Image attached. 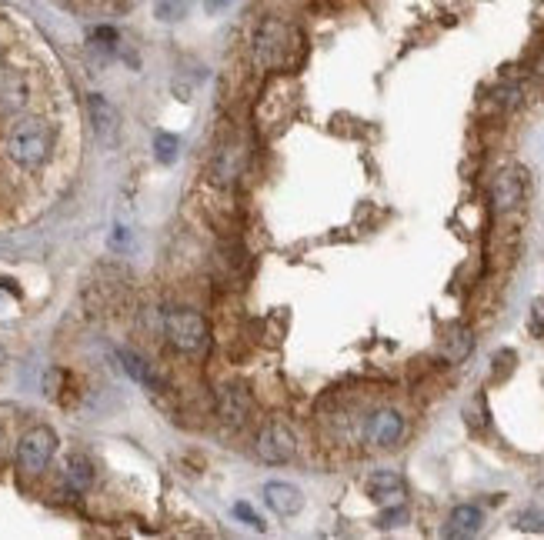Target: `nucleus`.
Returning a JSON list of instances; mask_svg holds the SVG:
<instances>
[{
	"label": "nucleus",
	"instance_id": "obj_1",
	"mask_svg": "<svg viewBox=\"0 0 544 540\" xmlns=\"http://www.w3.org/2000/svg\"><path fill=\"white\" fill-rule=\"evenodd\" d=\"M4 150H7V157H11L17 167L37 170L47 157H51V150H54V130L41 117L17 120V124L7 130Z\"/></svg>",
	"mask_w": 544,
	"mask_h": 540
},
{
	"label": "nucleus",
	"instance_id": "obj_2",
	"mask_svg": "<svg viewBox=\"0 0 544 540\" xmlns=\"http://www.w3.org/2000/svg\"><path fill=\"white\" fill-rule=\"evenodd\" d=\"M164 337L177 354L201 357L211 347V327L207 320L191 307H171L164 310Z\"/></svg>",
	"mask_w": 544,
	"mask_h": 540
},
{
	"label": "nucleus",
	"instance_id": "obj_3",
	"mask_svg": "<svg viewBox=\"0 0 544 540\" xmlns=\"http://www.w3.org/2000/svg\"><path fill=\"white\" fill-rule=\"evenodd\" d=\"M291 47H294V30L284 24V20L264 17L261 24L254 27L251 50L261 67H284L291 57Z\"/></svg>",
	"mask_w": 544,
	"mask_h": 540
},
{
	"label": "nucleus",
	"instance_id": "obj_4",
	"mask_svg": "<svg viewBox=\"0 0 544 540\" xmlns=\"http://www.w3.org/2000/svg\"><path fill=\"white\" fill-rule=\"evenodd\" d=\"M54 454H57V434L44 424L31 427L17 440V467H21L24 474H41L54 460Z\"/></svg>",
	"mask_w": 544,
	"mask_h": 540
},
{
	"label": "nucleus",
	"instance_id": "obj_5",
	"mask_svg": "<svg viewBox=\"0 0 544 540\" xmlns=\"http://www.w3.org/2000/svg\"><path fill=\"white\" fill-rule=\"evenodd\" d=\"M257 457L264 460V464H288L298 454V440H294V430L288 424H281V420H271V424H264L257 430Z\"/></svg>",
	"mask_w": 544,
	"mask_h": 540
},
{
	"label": "nucleus",
	"instance_id": "obj_6",
	"mask_svg": "<svg viewBox=\"0 0 544 540\" xmlns=\"http://www.w3.org/2000/svg\"><path fill=\"white\" fill-rule=\"evenodd\" d=\"M524 190H528V174H524L521 167H508L501 170L498 177H494L491 184V204L498 214H508L524 200Z\"/></svg>",
	"mask_w": 544,
	"mask_h": 540
},
{
	"label": "nucleus",
	"instance_id": "obj_7",
	"mask_svg": "<svg viewBox=\"0 0 544 540\" xmlns=\"http://www.w3.org/2000/svg\"><path fill=\"white\" fill-rule=\"evenodd\" d=\"M214 407H217V417L224 420L227 427H244L247 417H251V394L241 387V384H224L221 390H217L214 397Z\"/></svg>",
	"mask_w": 544,
	"mask_h": 540
},
{
	"label": "nucleus",
	"instance_id": "obj_8",
	"mask_svg": "<svg viewBox=\"0 0 544 540\" xmlns=\"http://www.w3.org/2000/svg\"><path fill=\"white\" fill-rule=\"evenodd\" d=\"M87 117H91L94 137L101 140L104 147L117 144V134H121V114L114 110V104H107L101 94L87 97Z\"/></svg>",
	"mask_w": 544,
	"mask_h": 540
},
{
	"label": "nucleus",
	"instance_id": "obj_9",
	"mask_svg": "<svg viewBox=\"0 0 544 540\" xmlns=\"http://www.w3.org/2000/svg\"><path fill=\"white\" fill-rule=\"evenodd\" d=\"M364 437H368V444L374 447H394L404 437V417L391 407L374 410L368 417V427H364Z\"/></svg>",
	"mask_w": 544,
	"mask_h": 540
},
{
	"label": "nucleus",
	"instance_id": "obj_10",
	"mask_svg": "<svg viewBox=\"0 0 544 540\" xmlns=\"http://www.w3.org/2000/svg\"><path fill=\"white\" fill-rule=\"evenodd\" d=\"M31 100V87L21 70H0V117H17Z\"/></svg>",
	"mask_w": 544,
	"mask_h": 540
},
{
	"label": "nucleus",
	"instance_id": "obj_11",
	"mask_svg": "<svg viewBox=\"0 0 544 540\" xmlns=\"http://www.w3.org/2000/svg\"><path fill=\"white\" fill-rule=\"evenodd\" d=\"M241 164H244V154L237 144H221L214 150L211 157V167H207V177H211L214 187H231L237 174H241Z\"/></svg>",
	"mask_w": 544,
	"mask_h": 540
},
{
	"label": "nucleus",
	"instance_id": "obj_12",
	"mask_svg": "<svg viewBox=\"0 0 544 540\" xmlns=\"http://www.w3.org/2000/svg\"><path fill=\"white\" fill-rule=\"evenodd\" d=\"M264 504L281 517H294L304 507V494L301 487L288 484V480H271L264 484Z\"/></svg>",
	"mask_w": 544,
	"mask_h": 540
},
{
	"label": "nucleus",
	"instance_id": "obj_13",
	"mask_svg": "<svg viewBox=\"0 0 544 540\" xmlns=\"http://www.w3.org/2000/svg\"><path fill=\"white\" fill-rule=\"evenodd\" d=\"M368 494H371L374 504H381V507L401 504V500H404V480L394 474V470H378V474L368 477Z\"/></svg>",
	"mask_w": 544,
	"mask_h": 540
},
{
	"label": "nucleus",
	"instance_id": "obj_14",
	"mask_svg": "<svg viewBox=\"0 0 544 540\" xmlns=\"http://www.w3.org/2000/svg\"><path fill=\"white\" fill-rule=\"evenodd\" d=\"M94 484V464L87 454H71L64 464V487L71 490V494H87Z\"/></svg>",
	"mask_w": 544,
	"mask_h": 540
},
{
	"label": "nucleus",
	"instance_id": "obj_15",
	"mask_svg": "<svg viewBox=\"0 0 544 540\" xmlns=\"http://www.w3.org/2000/svg\"><path fill=\"white\" fill-rule=\"evenodd\" d=\"M481 524H484L481 510L471 504H461V507H454L448 517V537H474L481 530Z\"/></svg>",
	"mask_w": 544,
	"mask_h": 540
},
{
	"label": "nucleus",
	"instance_id": "obj_16",
	"mask_svg": "<svg viewBox=\"0 0 544 540\" xmlns=\"http://www.w3.org/2000/svg\"><path fill=\"white\" fill-rule=\"evenodd\" d=\"M117 357H121L124 370L137 380V384H144V387H151V390H161V387H164V384H161V377H157L154 370H151V364H147L144 357H137L134 350H121Z\"/></svg>",
	"mask_w": 544,
	"mask_h": 540
},
{
	"label": "nucleus",
	"instance_id": "obj_17",
	"mask_svg": "<svg viewBox=\"0 0 544 540\" xmlns=\"http://www.w3.org/2000/svg\"><path fill=\"white\" fill-rule=\"evenodd\" d=\"M471 347H474L471 330L468 327H458V330H451L448 340H444L441 354H444V360H451V364H461V360L471 354Z\"/></svg>",
	"mask_w": 544,
	"mask_h": 540
},
{
	"label": "nucleus",
	"instance_id": "obj_18",
	"mask_svg": "<svg viewBox=\"0 0 544 540\" xmlns=\"http://www.w3.org/2000/svg\"><path fill=\"white\" fill-rule=\"evenodd\" d=\"M191 4H194V0H154V17L164 20V24H174V20L187 17Z\"/></svg>",
	"mask_w": 544,
	"mask_h": 540
},
{
	"label": "nucleus",
	"instance_id": "obj_19",
	"mask_svg": "<svg viewBox=\"0 0 544 540\" xmlns=\"http://www.w3.org/2000/svg\"><path fill=\"white\" fill-rule=\"evenodd\" d=\"M154 150H157V160H161V164H174L177 154H181V140H177L174 134H157Z\"/></svg>",
	"mask_w": 544,
	"mask_h": 540
},
{
	"label": "nucleus",
	"instance_id": "obj_20",
	"mask_svg": "<svg viewBox=\"0 0 544 540\" xmlns=\"http://www.w3.org/2000/svg\"><path fill=\"white\" fill-rule=\"evenodd\" d=\"M408 520V510H404L401 504H391V510H384V514L378 517V527H398V524H404Z\"/></svg>",
	"mask_w": 544,
	"mask_h": 540
},
{
	"label": "nucleus",
	"instance_id": "obj_21",
	"mask_svg": "<svg viewBox=\"0 0 544 540\" xmlns=\"http://www.w3.org/2000/svg\"><path fill=\"white\" fill-rule=\"evenodd\" d=\"M518 527L521 530H541V534H544V517L541 514H531V510H524V514L518 517Z\"/></svg>",
	"mask_w": 544,
	"mask_h": 540
},
{
	"label": "nucleus",
	"instance_id": "obj_22",
	"mask_svg": "<svg viewBox=\"0 0 544 540\" xmlns=\"http://www.w3.org/2000/svg\"><path fill=\"white\" fill-rule=\"evenodd\" d=\"M234 514H237V517H244V520H247V524H251V527H257V530H264V520H261V517H257V514H254V510H251V507H247V504H237V507H234Z\"/></svg>",
	"mask_w": 544,
	"mask_h": 540
},
{
	"label": "nucleus",
	"instance_id": "obj_23",
	"mask_svg": "<svg viewBox=\"0 0 544 540\" xmlns=\"http://www.w3.org/2000/svg\"><path fill=\"white\" fill-rule=\"evenodd\" d=\"M494 97H498V104H518L521 90L511 84V87H501V90H498V94H494Z\"/></svg>",
	"mask_w": 544,
	"mask_h": 540
},
{
	"label": "nucleus",
	"instance_id": "obj_24",
	"mask_svg": "<svg viewBox=\"0 0 544 540\" xmlns=\"http://www.w3.org/2000/svg\"><path fill=\"white\" fill-rule=\"evenodd\" d=\"M531 324H534V330H538V334H544V300H538V304H534Z\"/></svg>",
	"mask_w": 544,
	"mask_h": 540
},
{
	"label": "nucleus",
	"instance_id": "obj_25",
	"mask_svg": "<svg viewBox=\"0 0 544 540\" xmlns=\"http://www.w3.org/2000/svg\"><path fill=\"white\" fill-rule=\"evenodd\" d=\"M227 4H231V0H204V7L211 10V14H217V10H224Z\"/></svg>",
	"mask_w": 544,
	"mask_h": 540
},
{
	"label": "nucleus",
	"instance_id": "obj_26",
	"mask_svg": "<svg viewBox=\"0 0 544 540\" xmlns=\"http://www.w3.org/2000/svg\"><path fill=\"white\" fill-rule=\"evenodd\" d=\"M0 54H4V50H0Z\"/></svg>",
	"mask_w": 544,
	"mask_h": 540
}]
</instances>
